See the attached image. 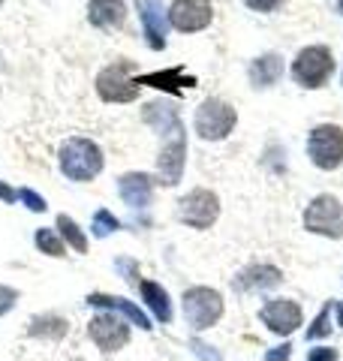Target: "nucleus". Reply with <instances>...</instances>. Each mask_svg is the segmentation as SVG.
Returning a JSON list of instances; mask_svg holds the SVG:
<instances>
[{
    "mask_svg": "<svg viewBox=\"0 0 343 361\" xmlns=\"http://www.w3.org/2000/svg\"><path fill=\"white\" fill-rule=\"evenodd\" d=\"M61 169L73 180H94L102 172V151L90 139H66L61 148Z\"/></svg>",
    "mask_w": 343,
    "mask_h": 361,
    "instance_id": "1",
    "label": "nucleus"
},
{
    "mask_svg": "<svg viewBox=\"0 0 343 361\" xmlns=\"http://www.w3.org/2000/svg\"><path fill=\"white\" fill-rule=\"evenodd\" d=\"M235 123H238L235 109L229 103H223V99H217V97L205 99V103L196 109V118H193V127H196L199 139H205V142L226 139V135L235 130Z\"/></svg>",
    "mask_w": 343,
    "mask_h": 361,
    "instance_id": "2",
    "label": "nucleus"
},
{
    "mask_svg": "<svg viewBox=\"0 0 343 361\" xmlns=\"http://www.w3.org/2000/svg\"><path fill=\"white\" fill-rule=\"evenodd\" d=\"M331 73H335V58H331V49H325V45H307L292 63V78L301 87H323Z\"/></svg>",
    "mask_w": 343,
    "mask_h": 361,
    "instance_id": "3",
    "label": "nucleus"
},
{
    "mask_svg": "<svg viewBox=\"0 0 343 361\" xmlns=\"http://www.w3.org/2000/svg\"><path fill=\"white\" fill-rule=\"evenodd\" d=\"M307 154L316 169H337L343 163V130L337 123H319V127L307 135Z\"/></svg>",
    "mask_w": 343,
    "mask_h": 361,
    "instance_id": "4",
    "label": "nucleus"
},
{
    "mask_svg": "<svg viewBox=\"0 0 343 361\" xmlns=\"http://www.w3.org/2000/svg\"><path fill=\"white\" fill-rule=\"evenodd\" d=\"M184 316L196 331H205L223 316V298L220 292L208 286H193L184 292Z\"/></svg>",
    "mask_w": 343,
    "mask_h": 361,
    "instance_id": "5",
    "label": "nucleus"
},
{
    "mask_svg": "<svg viewBox=\"0 0 343 361\" xmlns=\"http://www.w3.org/2000/svg\"><path fill=\"white\" fill-rule=\"evenodd\" d=\"M307 232L325 235V238H343V205L335 196H316L304 211Z\"/></svg>",
    "mask_w": 343,
    "mask_h": 361,
    "instance_id": "6",
    "label": "nucleus"
},
{
    "mask_svg": "<svg viewBox=\"0 0 343 361\" xmlns=\"http://www.w3.org/2000/svg\"><path fill=\"white\" fill-rule=\"evenodd\" d=\"M133 63L121 61V63H112L106 66L100 75H97V94L106 99V103H133L139 97V85L130 78Z\"/></svg>",
    "mask_w": 343,
    "mask_h": 361,
    "instance_id": "7",
    "label": "nucleus"
},
{
    "mask_svg": "<svg viewBox=\"0 0 343 361\" xmlns=\"http://www.w3.org/2000/svg\"><path fill=\"white\" fill-rule=\"evenodd\" d=\"M178 217L181 223L193 226V229H208V226L220 217V199L211 190H190V193L178 202Z\"/></svg>",
    "mask_w": 343,
    "mask_h": 361,
    "instance_id": "8",
    "label": "nucleus"
},
{
    "mask_svg": "<svg viewBox=\"0 0 343 361\" xmlns=\"http://www.w3.org/2000/svg\"><path fill=\"white\" fill-rule=\"evenodd\" d=\"M163 151L157 157V175H160V184L166 187H175L181 175H184V157H187V139H184V127L172 130L163 135Z\"/></svg>",
    "mask_w": 343,
    "mask_h": 361,
    "instance_id": "9",
    "label": "nucleus"
},
{
    "mask_svg": "<svg viewBox=\"0 0 343 361\" xmlns=\"http://www.w3.org/2000/svg\"><path fill=\"white\" fill-rule=\"evenodd\" d=\"M169 25L181 30V33H196L205 30L214 18V6L211 0H175L169 6Z\"/></svg>",
    "mask_w": 343,
    "mask_h": 361,
    "instance_id": "10",
    "label": "nucleus"
},
{
    "mask_svg": "<svg viewBox=\"0 0 343 361\" xmlns=\"http://www.w3.org/2000/svg\"><path fill=\"white\" fill-rule=\"evenodd\" d=\"M88 334H90V341H94L100 349H106V353H118V349H124L130 343L127 322L114 313H97L88 325Z\"/></svg>",
    "mask_w": 343,
    "mask_h": 361,
    "instance_id": "11",
    "label": "nucleus"
},
{
    "mask_svg": "<svg viewBox=\"0 0 343 361\" xmlns=\"http://www.w3.org/2000/svg\"><path fill=\"white\" fill-rule=\"evenodd\" d=\"M262 322L268 325L274 334H292L301 325V307L289 298H274L262 307Z\"/></svg>",
    "mask_w": 343,
    "mask_h": 361,
    "instance_id": "12",
    "label": "nucleus"
},
{
    "mask_svg": "<svg viewBox=\"0 0 343 361\" xmlns=\"http://www.w3.org/2000/svg\"><path fill=\"white\" fill-rule=\"evenodd\" d=\"M139 6V18L145 25V37L151 49H163L166 45V13H163V0H136Z\"/></svg>",
    "mask_w": 343,
    "mask_h": 361,
    "instance_id": "13",
    "label": "nucleus"
},
{
    "mask_svg": "<svg viewBox=\"0 0 343 361\" xmlns=\"http://www.w3.org/2000/svg\"><path fill=\"white\" fill-rule=\"evenodd\" d=\"M118 190H121V199L127 202L130 208H148L154 193V184H151V175L145 172H130L118 180Z\"/></svg>",
    "mask_w": 343,
    "mask_h": 361,
    "instance_id": "14",
    "label": "nucleus"
},
{
    "mask_svg": "<svg viewBox=\"0 0 343 361\" xmlns=\"http://www.w3.org/2000/svg\"><path fill=\"white\" fill-rule=\"evenodd\" d=\"M88 18L94 27L102 30H112V27H121L124 18H127V6L124 0H90L88 4Z\"/></svg>",
    "mask_w": 343,
    "mask_h": 361,
    "instance_id": "15",
    "label": "nucleus"
},
{
    "mask_svg": "<svg viewBox=\"0 0 343 361\" xmlns=\"http://www.w3.org/2000/svg\"><path fill=\"white\" fill-rule=\"evenodd\" d=\"M280 280H283L280 268H274V265H253V268L241 271V277L235 280V286L244 289V292H250V289H271V286H277Z\"/></svg>",
    "mask_w": 343,
    "mask_h": 361,
    "instance_id": "16",
    "label": "nucleus"
},
{
    "mask_svg": "<svg viewBox=\"0 0 343 361\" xmlns=\"http://www.w3.org/2000/svg\"><path fill=\"white\" fill-rule=\"evenodd\" d=\"M88 304H94V307H109V310H118L121 316H127V319H133L136 325H139V329H151V319H148V316L136 307L133 301H127V298H118V295H90L88 298Z\"/></svg>",
    "mask_w": 343,
    "mask_h": 361,
    "instance_id": "17",
    "label": "nucleus"
},
{
    "mask_svg": "<svg viewBox=\"0 0 343 361\" xmlns=\"http://www.w3.org/2000/svg\"><path fill=\"white\" fill-rule=\"evenodd\" d=\"M280 75H283V58H277V54H262V58L250 63V82H253V87H271Z\"/></svg>",
    "mask_w": 343,
    "mask_h": 361,
    "instance_id": "18",
    "label": "nucleus"
},
{
    "mask_svg": "<svg viewBox=\"0 0 343 361\" xmlns=\"http://www.w3.org/2000/svg\"><path fill=\"white\" fill-rule=\"evenodd\" d=\"M136 85H151V87H160V90L181 94V87H193L196 85V78L184 75V70H166V73H151V75L136 78Z\"/></svg>",
    "mask_w": 343,
    "mask_h": 361,
    "instance_id": "19",
    "label": "nucleus"
},
{
    "mask_svg": "<svg viewBox=\"0 0 343 361\" xmlns=\"http://www.w3.org/2000/svg\"><path fill=\"white\" fill-rule=\"evenodd\" d=\"M66 331H70V325H66V319L64 316H57V313L37 316V319L30 322V329H28L30 337H45V341H64Z\"/></svg>",
    "mask_w": 343,
    "mask_h": 361,
    "instance_id": "20",
    "label": "nucleus"
},
{
    "mask_svg": "<svg viewBox=\"0 0 343 361\" xmlns=\"http://www.w3.org/2000/svg\"><path fill=\"white\" fill-rule=\"evenodd\" d=\"M142 298L145 304L151 307V313L157 316L160 322H169L172 319V304H169V295H166V289L154 283V280H145L142 283Z\"/></svg>",
    "mask_w": 343,
    "mask_h": 361,
    "instance_id": "21",
    "label": "nucleus"
},
{
    "mask_svg": "<svg viewBox=\"0 0 343 361\" xmlns=\"http://www.w3.org/2000/svg\"><path fill=\"white\" fill-rule=\"evenodd\" d=\"M57 232H61L64 238L70 241V247H73L76 253H85V250H88V238L82 235V229H78V223H76L73 217L61 214V217H57Z\"/></svg>",
    "mask_w": 343,
    "mask_h": 361,
    "instance_id": "22",
    "label": "nucleus"
},
{
    "mask_svg": "<svg viewBox=\"0 0 343 361\" xmlns=\"http://www.w3.org/2000/svg\"><path fill=\"white\" fill-rule=\"evenodd\" d=\"M33 241H37L40 253H45V256H64V241L54 229H40L33 235Z\"/></svg>",
    "mask_w": 343,
    "mask_h": 361,
    "instance_id": "23",
    "label": "nucleus"
},
{
    "mask_svg": "<svg viewBox=\"0 0 343 361\" xmlns=\"http://www.w3.org/2000/svg\"><path fill=\"white\" fill-rule=\"evenodd\" d=\"M118 226L121 223L114 220V214H109V211H97L94 214V235H100V238H102V235H112Z\"/></svg>",
    "mask_w": 343,
    "mask_h": 361,
    "instance_id": "24",
    "label": "nucleus"
},
{
    "mask_svg": "<svg viewBox=\"0 0 343 361\" xmlns=\"http://www.w3.org/2000/svg\"><path fill=\"white\" fill-rule=\"evenodd\" d=\"M328 313H331V307H323V313H319V316H316V322H313V329H307V341H316V337H325V334L331 331Z\"/></svg>",
    "mask_w": 343,
    "mask_h": 361,
    "instance_id": "25",
    "label": "nucleus"
},
{
    "mask_svg": "<svg viewBox=\"0 0 343 361\" xmlns=\"http://www.w3.org/2000/svg\"><path fill=\"white\" fill-rule=\"evenodd\" d=\"M190 346H193V353H196L202 361H223L220 353H214V346H205L202 341H193Z\"/></svg>",
    "mask_w": 343,
    "mask_h": 361,
    "instance_id": "26",
    "label": "nucleus"
},
{
    "mask_svg": "<svg viewBox=\"0 0 343 361\" xmlns=\"http://www.w3.org/2000/svg\"><path fill=\"white\" fill-rule=\"evenodd\" d=\"M21 199L28 202V208H30V211H37V214L45 211V199H42L40 193H33V190H21Z\"/></svg>",
    "mask_w": 343,
    "mask_h": 361,
    "instance_id": "27",
    "label": "nucleus"
},
{
    "mask_svg": "<svg viewBox=\"0 0 343 361\" xmlns=\"http://www.w3.org/2000/svg\"><path fill=\"white\" fill-rule=\"evenodd\" d=\"M250 9H256V13H271V9H277L283 0H244Z\"/></svg>",
    "mask_w": 343,
    "mask_h": 361,
    "instance_id": "28",
    "label": "nucleus"
},
{
    "mask_svg": "<svg viewBox=\"0 0 343 361\" xmlns=\"http://www.w3.org/2000/svg\"><path fill=\"white\" fill-rule=\"evenodd\" d=\"M307 361H337V353L331 346H319V349H313V353L307 355Z\"/></svg>",
    "mask_w": 343,
    "mask_h": 361,
    "instance_id": "29",
    "label": "nucleus"
},
{
    "mask_svg": "<svg viewBox=\"0 0 343 361\" xmlns=\"http://www.w3.org/2000/svg\"><path fill=\"white\" fill-rule=\"evenodd\" d=\"M16 304V289H6V286H0V313H6L9 307Z\"/></svg>",
    "mask_w": 343,
    "mask_h": 361,
    "instance_id": "30",
    "label": "nucleus"
},
{
    "mask_svg": "<svg viewBox=\"0 0 343 361\" xmlns=\"http://www.w3.org/2000/svg\"><path fill=\"white\" fill-rule=\"evenodd\" d=\"M289 353H292V346L283 343V346H277V349H271L265 358H268V361H289Z\"/></svg>",
    "mask_w": 343,
    "mask_h": 361,
    "instance_id": "31",
    "label": "nucleus"
},
{
    "mask_svg": "<svg viewBox=\"0 0 343 361\" xmlns=\"http://www.w3.org/2000/svg\"><path fill=\"white\" fill-rule=\"evenodd\" d=\"M0 199H4V202H16V193H13V190H9V187L0 184Z\"/></svg>",
    "mask_w": 343,
    "mask_h": 361,
    "instance_id": "32",
    "label": "nucleus"
},
{
    "mask_svg": "<svg viewBox=\"0 0 343 361\" xmlns=\"http://www.w3.org/2000/svg\"><path fill=\"white\" fill-rule=\"evenodd\" d=\"M337 325H340V329H343V301L337 304Z\"/></svg>",
    "mask_w": 343,
    "mask_h": 361,
    "instance_id": "33",
    "label": "nucleus"
},
{
    "mask_svg": "<svg viewBox=\"0 0 343 361\" xmlns=\"http://www.w3.org/2000/svg\"><path fill=\"white\" fill-rule=\"evenodd\" d=\"M340 13H343V0H340Z\"/></svg>",
    "mask_w": 343,
    "mask_h": 361,
    "instance_id": "34",
    "label": "nucleus"
}]
</instances>
